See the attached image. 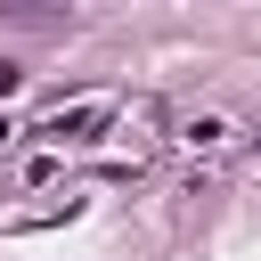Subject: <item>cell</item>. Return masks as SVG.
Listing matches in <instances>:
<instances>
[{
    "mask_svg": "<svg viewBox=\"0 0 261 261\" xmlns=\"http://www.w3.org/2000/svg\"><path fill=\"white\" fill-rule=\"evenodd\" d=\"M106 122V98H82V106H57L49 122H41V139H90Z\"/></svg>",
    "mask_w": 261,
    "mask_h": 261,
    "instance_id": "cell-1",
    "label": "cell"
},
{
    "mask_svg": "<svg viewBox=\"0 0 261 261\" xmlns=\"http://www.w3.org/2000/svg\"><path fill=\"white\" fill-rule=\"evenodd\" d=\"M0 8H8L16 24H49V16H57V0H0Z\"/></svg>",
    "mask_w": 261,
    "mask_h": 261,
    "instance_id": "cell-2",
    "label": "cell"
},
{
    "mask_svg": "<svg viewBox=\"0 0 261 261\" xmlns=\"http://www.w3.org/2000/svg\"><path fill=\"white\" fill-rule=\"evenodd\" d=\"M188 139H196V147H220V139H228V122H220V114H204V122H188Z\"/></svg>",
    "mask_w": 261,
    "mask_h": 261,
    "instance_id": "cell-3",
    "label": "cell"
},
{
    "mask_svg": "<svg viewBox=\"0 0 261 261\" xmlns=\"http://www.w3.org/2000/svg\"><path fill=\"white\" fill-rule=\"evenodd\" d=\"M16 82H24V73H16V65H0V98H8V90H16Z\"/></svg>",
    "mask_w": 261,
    "mask_h": 261,
    "instance_id": "cell-4",
    "label": "cell"
},
{
    "mask_svg": "<svg viewBox=\"0 0 261 261\" xmlns=\"http://www.w3.org/2000/svg\"><path fill=\"white\" fill-rule=\"evenodd\" d=\"M8 139H16V130H8V122H0V147H8Z\"/></svg>",
    "mask_w": 261,
    "mask_h": 261,
    "instance_id": "cell-5",
    "label": "cell"
}]
</instances>
